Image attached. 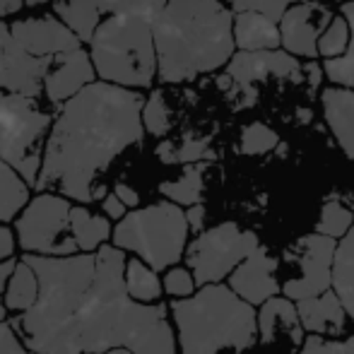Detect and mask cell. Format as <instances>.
<instances>
[{"label":"cell","mask_w":354,"mask_h":354,"mask_svg":"<svg viewBox=\"0 0 354 354\" xmlns=\"http://www.w3.org/2000/svg\"><path fill=\"white\" fill-rule=\"evenodd\" d=\"M142 109L140 92L109 82H92L63 104L44 149L37 191L92 203L99 174L142 140Z\"/></svg>","instance_id":"1"},{"label":"cell","mask_w":354,"mask_h":354,"mask_svg":"<svg viewBox=\"0 0 354 354\" xmlns=\"http://www.w3.org/2000/svg\"><path fill=\"white\" fill-rule=\"evenodd\" d=\"M126 251L102 246L92 280L75 299L68 354H176V337L169 326L167 304H138L126 289Z\"/></svg>","instance_id":"2"},{"label":"cell","mask_w":354,"mask_h":354,"mask_svg":"<svg viewBox=\"0 0 354 354\" xmlns=\"http://www.w3.org/2000/svg\"><path fill=\"white\" fill-rule=\"evenodd\" d=\"M152 34L162 82H188L234 58V12L219 0H169Z\"/></svg>","instance_id":"3"},{"label":"cell","mask_w":354,"mask_h":354,"mask_svg":"<svg viewBox=\"0 0 354 354\" xmlns=\"http://www.w3.org/2000/svg\"><path fill=\"white\" fill-rule=\"evenodd\" d=\"M171 316L181 354L243 352L258 340L256 308L229 284H207L188 299H174Z\"/></svg>","instance_id":"4"},{"label":"cell","mask_w":354,"mask_h":354,"mask_svg":"<svg viewBox=\"0 0 354 354\" xmlns=\"http://www.w3.org/2000/svg\"><path fill=\"white\" fill-rule=\"evenodd\" d=\"M92 63L99 77L116 87H149L157 75L152 24L133 15H111L92 39Z\"/></svg>","instance_id":"5"},{"label":"cell","mask_w":354,"mask_h":354,"mask_svg":"<svg viewBox=\"0 0 354 354\" xmlns=\"http://www.w3.org/2000/svg\"><path fill=\"white\" fill-rule=\"evenodd\" d=\"M188 219L176 203H154L128 212L113 229V246L136 253L152 270H171L186 256Z\"/></svg>","instance_id":"6"},{"label":"cell","mask_w":354,"mask_h":354,"mask_svg":"<svg viewBox=\"0 0 354 354\" xmlns=\"http://www.w3.org/2000/svg\"><path fill=\"white\" fill-rule=\"evenodd\" d=\"M51 116L37 102L19 94H5L0 102V159L37 188L44 162V138Z\"/></svg>","instance_id":"7"},{"label":"cell","mask_w":354,"mask_h":354,"mask_svg":"<svg viewBox=\"0 0 354 354\" xmlns=\"http://www.w3.org/2000/svg\"><path fill=\"white\" fill-rule=\"evenodd\" d=\"M68 198L56 193H39L15 222L17 243L29 256L66 258L77 256V243L71 232Z\"/></svg>","instance_id":"8"},{"label":"cell","mask_w":354,"mask_h":354,"mask_svg":"<svg viewBox=\"0 0 354 354\" xmlns=\"http://www.w3.org/2000/svg\"><path fill=\"white\" fill-rule=\"evenodd\" d=\"M258 248H261L258 234L243 232L234 222H222L193 239L183 258L198 287H207V284H222L224 277L232 275Z\"/></svg>","instance_id":"9"},{"label":"cell","mask_w":354,"mask_h":354,"mask_svg":"<svg viewBox=\"0 0 354 354\" xmlns=\"http://www.w3.org/2000/svg\"><path fill=\"white\" fill-rule=\"evenodd\" d=\"M337 241L323 234H306L294 246H289L287 261L297 263L299 275L282 284V297L292 301L321 297L333 289V261H335Z\"/></svg>","instance_id":"10"},{"label":"cell","mask_w":354,"mask_h":354,"mask_svg":"<svg viewBox=\"0 0 354 354\" xmlns=\"http://www.w3.org/2000/svg\"><path fill=\"white\" fill-rule=\"evenodd\" d=\"M56 58H34L15 41L10 24L0 22V92L34 99Z\"/></svg>","instance_id":"11"},{"label":"cell","mask_w":354,"mask_h":354,"mask_svg":"<svg viewBox=\"0 0 354 354\" xmlns=\"http://www.w3.org/2000/svg\"><path fill=\"white\" fill-rule=\"evenodd\" d=\"M333 19H335L333 10L321 0H308V3H299L289 8L280 22L284 51L289 56L294 53L301 58H316L318 41L330 27Z\"/></svg>","instance_id":"12"},{"label":"cell","mask_w":354,"mask_h":354,"mask_svg":"<svg viewBox=\"0 0 354 354\" xmlns=\"http://www.w3.org/2000/svg\"><path fill=\"white\" fill-rule=\"evenodd\" d=\"M301 71L299 61L289 56L287 51H239L236 56L229 61L227 75L232 77L234 87L241 89L243 104L248 106L253 104V87L258 82H266L268 77H284L292 80Z\"/></svg>","instance_id":"13"},{"label":"cell","mask_w":354,"mask_h":354,"mask_svg":"<svg viewBox=\"0 0 354 354\" xmlns=\"http://www.w3.org/2000/svg\"><path fill=\"white\" fill-rule=\"evenodd\" d=\"M10 32H12L15 41L34 58H56L61 53L80 48L77 34L53 17L19 19V22L10 24Z\"/></svg>","instance_id":"14"},{"label":"cell","mask_w":354,"mask_h":354,"mask_svg":"<svg viewBox=\"0 0 354 354\" xmlns=\"http://www.w3.org/2000/svg\"><path fill=\"white\" fill-rule=\"evenodd\" d=\"M277 258H272L266 248L253 251L236 270L229 275V287L251 306H263L266 301L280 294V284L275 280Z\"/></svg>","instance_id":"15"},{"label":"cell","mask_w":354,"mask_h":354,"mask_svg":"<svg viewBox=\"0 0 354 354\" xmlns=\"http://www.w3.org/2000/svg\"><path fill=\"white\" fill-rule=\"evenodd\" d=\"M94 75L97 71H94V63L87 51L77 48V51L61 53V56H56L51 71L44 80V92H46L48 102L53 104L71 102L73 97H77L82 89L92 84Z\"/></svg>","instance_id":"16"},{"label":"cell","mask_w":354,"mask_h":354,"mask_svg":"<svg viewBox=\"0 0 354 354\" xmlns=\"http://www.w3.org/2000/svg\"><path fill=\"white\" fill-rule=\"evenodd\" d=\"M297 311L301 318V326L308 335L328 337V340H337L345 335L347 330V311L342 306L340 297L335 292H326L321 297L304 299L297 301Z\"/></svg>","instance_id":"17"},{"label":"cell","mask_w":354,"mask_h":354,"mask_svg":"<svg viewBox=\"0 0 354 354\" xmlns=\"http://www.w3.org/2000/svg\"><path fill=\"white\" fill-rule=\"evenodd\" d=\"M284 335L294 345H304V326L299 311L292 299L275 297L266 301L258 311V340L263 345H270L277 337Z\"/></svg>","instance_id":"18"},{"label":"cell","mask_w":354,"mask_h":354,"mask_svg":"<svg viewBox=\"0 0 354 354\" xmlns=\"http://www.w3.org/2000/svg\"><path fill=\"white\" fill-rule=\"evenodd\" d=\"M323 116L340 149L354 159V89L330 87L321 94Z\"/></svg>","instance_id":"19"},{"label":"cell","mask_w":354,"mask_h":354,"mask_svg":"<svg viewBox=\"0 0 354 354\" xmlns=\"http://www.w3.org/2000/svg\"><path fill=\"white\" fill-rule=\"evenodd\" d=\"M234 41L241 51H277L282 44L280 24L261 12H236L234 17Z\"/></svg>","instance_id":"20"},{"label":"cell","mask_w":354,"mask_h":354,"mask_svg":"<svg viewBox=\"0 0 354 354\" xmlns=\"http://www.w3.org/2000/svg\"><path fill=\"white\" fill-rule=\"evenodd\" d=\"M71 232L80 253H97L113 236L109 217L89 212L87 207H73L71 210Z\"/></svg>","instance_id":"21"},{"label":"cell","mask_w":354,"mask_h":354,"mask_svg":"<svg viewBox=\"0 0 354 354\" xmlns=\"http://www.w3.org/2000/svg\"><path fill=\"white\" fill-rule=\"evenodd\" d=\"M333 292L340 297L347 316L354 321V227L342 241H337L333 261Z\"/></svg>","instance_id":"22"},{"label":"cell","mask_w":354,"mask_h":354,"mask_svg":"<svg viewBox=\"0 0 354 354\" xmlns=\"http://www.w3.org/2000/svg\"><path fill=\"white\" fill-rule=\"evenodd\" d=\"M39 299V280H37V272L32 270V266L24 261L17 263L15 272L10 275L8 287H5L3 294V304L8 311L15 313H27L29 308L37 304Z\"/></svg>","instance_id":"23"},{"label":"cell","mask_w":354,"mask_h":354,"mask_svg":"<svg viewBox=\"0 0 354 354\" xmlns=\"http://www.w3.org/2000/svg\"><path fill=\"white\" fill-rule=\"evenodd\" d=\"M29 205V183L0 159V224L22 214Z\"/></svg>","instance_id":"24"},{"label":"cell","mask_w":354,"mask_h":354,"mask_svg":"<svg viewBox=\"0 0 354 354\" xmlns=\"http://www.w3.org/2000/svg\"><path fill=\"white\" fill-rule=\"evenodd\" d=\"M126 289L131 294V299H136L138 304H159L164 292V282L159 280L157 270L142 263L140 258H131L126 263Z\"/></svg>","instance_id":"25"},{"label":"cell","mask_w":354,"mask_h":354,"mask_svg":"<svg viewBox=\"0 0 354 354\" xmlns=\"http://www.w3.org/2000/svg\"><path fill=\"white\" fill-rule=\"evenodd\" d=\"M56 15H61L63 24L71 27L75 34H77L80 41H89L92 44L94 34L99 29V10L89 3H82V0H58L56 3Z\"/></svg>","instance_id":"26"},{"label":"cell","mask_w":354,"mask_h":354,"mask_svg":"<svg viewBox=\"0 0 354 354\" xmlns=\"http://www.w3.org/2000/svg\"><path fill=\"white\" fill-rule=\"evenodd\" d=\"M203 174H205V164H196V167H188L181 174V178L176 181H167L159 186V193L164 198H169V203H176V205H201L203 196Z\"/></svg>","instance_id":"27"},{"label":"cell","mask_w":354,"mask_h":354,"mask_svg":"<svg viewBox=\"0 0 354 354\" xmlns=\"http://www.w3.org/2000/svg\"><path fill=\"white\" fill-rule=\"evenodd\" d=\"M99 10V12H111V15H133V17L147 19L149 24L162 15L169 0H82Z\"/></svg>","instance_id":"28"},{"label":"cell","mask_w":354,"mask_h":354,"mask_svg":"<svg viewBox=\"0 0 354 354\" xmlns=\"http://www.w3.org/2000/svg\"><path fill=\"white\" fill-rule=\"evenodd\" d=\"M342 15L345 19L350 22V29H352V41H350V48L342 58H333V61H326L323 71H326L328 80L345 89H354V0L350 3H342Z\"/></svg>","instance_id":"29"},{"label":"cell","mask_w":354,"mask_h":354,"mask_svg":"<svg viewBox=\"0 0 354 354\" xmlns=\"http://www.w3.org/2000/svg\"><path fill=\"white\" fill-rule=\"evenodd\" d=\"M354 227V212L350 207H345L337 201H328L326 205L321 207V217H318L316 224V234H323L328 239H335V241H342V239L350 234V229Z\"/></svg>","instance_id":"30"},{"label":"cell","mask_w":354,"mask_h":354,"mask_svg":"<svg viewBox=\"0 0 354 354\" xmlns=\"http://www.w3.org/2000/svg\"><path fill=\"white\" fill-rule=\"evenodd\" d=\"M157 154L162 162L167 164H193V162H201V159H207L212 157L210 152V140L207 138H201V140H196V138H186L181 145H174V142H162L157 147Z\"/></svg>","instance_id":"31"},{"label":"cell","mask_w":354,"mask_h":354,"mask_svg":"<svg viewBox=\"0 0 354 354\" xmlns=\"http://www.w3.org/2000/svg\"><path fill=\"white\" fill-rule=\"evenodd\" d=\"M352 41V29L350 22L345 19V15L335 17L330 22V27L326 29V34L318 41V56H323L326 61H333V58H342L350 48Z\"/></svg>","instance_id":"32"},{"label":"cell","mask_w":354,"mask_h":354,"mask_svg":"<svg viewBox=\"0 0 354 354\" xmlns=\"http://www.w3.org/2000/svg\"><path fill=\"white\" fill-rule=\"evenodd\" d=\"M142 126L152 136H167L171 128V118H169V106L164 102L162 92H152L149 99L145 102L142 109Z\"/></svg>","instance_id":"33"},{"label":"cell","mask_w":354,"mask_h":354,"mask_svg":"<svg viewBox=\"0 0 354 354\" xmlns=\"http://www.w3.org/2000/svg\"><path fill=\"white\" fill-rule=\"evenodd\" d=\"M280 138L266 123H251L241 133V152L243 154H266L277 147Z\"/></svg>","instance_id":"34"},{"label":"cell","mask_w":354,"mask_h":354,"mask_svg":"<svg viewBox=\"0 0 354 354\" xmlns=\"http://www.w3.org/2000/svg\"><path fill=\"white\" fill-rule=\"evenodd\" d=\"M299 3H308V0H236L234 3V12H248L251 10V12H261L275 24H280L282 17L287 15V10Z\"/></svg>","instance_id":"35"},{"label":"cell","mask_w":354,"mask_h":354,"mask_svg":"<svg viewBox=\"0 0 354 354\" xmlns=\"http://www.w3.org/2000/svg\"><path fill=\"white\" fill-rule=\"evenodd\" d=\"M196 277L188 268H171L164 275V292L171 294L174 299H188L196 294Z\"/></svg>","instance_id":"36"},{"label":"cell","mask_w":354,"mask_h":354,"mask_svg":"<svg viewBox=\"0 0 354 354\" xmlns=\"http://www.w3.org/2000/svg\"><path fill=\"white\" fill-rule=\"evenodd\" d=\"M299 354H354V335L345 340H328V337L308 335Z\"/></svg>","instance_id":"37"},{"label":"cell","mask_w":354,"mask_h":354,"mask_svg":"<svg viewBox=\"0 0 354 354\" xmlns=\"http://www.w3.org/2000/svg\"><path fill=\"white\" fill-rule=\"evenodd\" d=\"M0 354H37L29 352L24 347V342L19 340V335L15 333L12 323H0Z\"/></svg>","instance_id":"38"},{"label":"cell","mask_w":354,"mask_h":354,"mask_svg":"<svg viewBox=\"0 0 354 354\" xmlns=\"http://www.w3.org/2000/svg\"><path fill=\"white\" fill-rule=\"evenodd\" d=\"M15 232L5 224H0V263L12 261L15 256Z\"/></svg>","instance_id":"39"},{"label":"cell","mask_w":354,"mask_h":354,"mask_svg":"<svg viewBox=\"0 0 354 354\" xmlns=\"http://www.w3.org/2000/svg\"><path fill=\"white\" fill-rule=\"evenodd\" d=\"M15 268H17L15 261L0 263V323H5V318H8V308H5V304H3V294H5V287H8L10 275L15 272Z\"/></svg>","instance_id":"40"},{"label":"cell","mask_w":354,"mask_h":354,"mask_svg":"<svg viewBox=\"0 0 354 354\" xmlns=\"http://www.w3.org/2000/svg\"><path fill=\"white\" fill-rule=\"evenodd\" d=\"M102 207H104V212H106V217L118 219V222H121V219L126 217V210H128V207L123 205L121 198H118L116 193H109V196L102 201Z\"/></svg>","instance_id":"41"},{"label":"cell","mask_w":354,"mask_h":354,"mask_svg":"<svg viewBox=\"0 0 354 354\" xmlns=\"http://www.w3.org/2000/svg\"><path fill=\"white\" fill-rule=\"evenodd\" d=\"M113 193H116V196L121 198V203L126 207H138V203H140V196H138V191H136V188L128 186V183H116Z\"/></svg>","instance_id":"42"},{"label":"cell","mask_w":354,"mask_h":354,"mask_svg":"<svg viewBox=\"0 0 354 354\" xmlns=\"http://www.w3.org/2000/svg\"><path fill=\"white\" fill-rule=\"evenodd\" d=\"M186 219H188V227L193 229V232H201L203 224H205V207L203 205H193L186 210Z\"/></svg>","instance_id":"43"},{"label":"cell","mask_w":354,"mask_h":354,"mask_svg":"<svg viewBox=\"0 0 354 354\" xmlns=\"http://www.w3.org/2000/svg\"><path fill=\"white\" fill-rule=\"evenodd\" d=\"M22 3H24V0H0V17L17 12V10L22 8Z\"/></svg>","instance_id":"44"},{"label":"cell","mask_w":354,"mask_h":354,"mask_svg":"<svg viewBox=\"0 0 354 354\" xmlns=\"http://www.w3.org/2000/svg\"><path fill=\"white\" fill-rule=\"evenodd\" d=\"M106 354H133L131 350H123V347H118V350H111V352H106Z\"/></svg>","instance_id":"45"},{"label":"cell","mask_w":354,"mask_h":354,"mask_svg":"<svg viewBox=\"0 0 354 354\" xmlns=\"http://www.w3.org/2000/svg\"><path fill=\"white\" fill-rule=\"evenodd\" d=\"M27 5H41V3H48V0H24Z\"/></svg>","instance_id":"46"},{"label":"cell","mask_w":354,"mask_h":354,"mask_svg":"<svg viewBox=\"0 0 354 354\" xmlns=\"http://www.w3.org/2000/svg\"><path fill=\"white\" fill-rule=\"evenodd\" d=\"M3 97H5V92H0V102H3Z\"/></svg>","instance_id":"47"},{"label":"cell","mask_w":354,"mask_h":354,"mask_svg":"<svg viewBox=\"0 0 354 354\" xmlns=\"http://www.w3.org/2000/svg\"><path fill=\"white\" fill-rule=\"evenodd\" d=\"M232 3H236V0H232Z\"/></svg>","instance_id":"48"}]
</instances>
